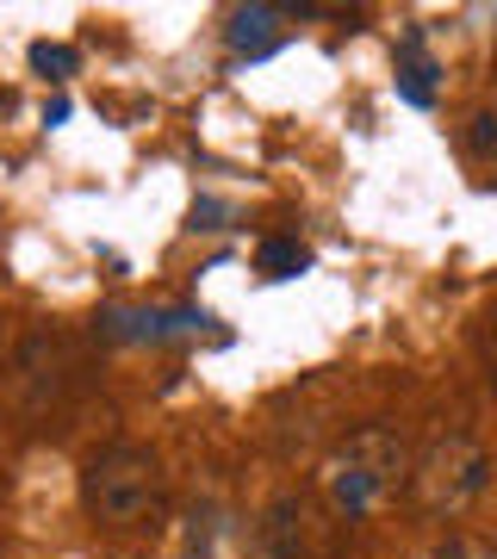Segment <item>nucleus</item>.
<instances>
[{
    "mask_svg": "<svg viewBox=\"0 0 497 559\" xmlns=\"http://www.w3.org/2000/svg\"><path fill=\"white\" fill-rule=\"evenodd\" d=\"M404 479H411V454H404L398 429H386V423H360L355 436L323 460V491H330V503L342 516L379 510Z\"/></svg>",
    "mask_w": 497,
    "mask_h": 559,
    "instance_id": "1",
    "label": "nucleus"
},
{
    "mask_svg": "<svg viewBox=\"0 0 497 559\" xmlns=\"http://www.w3.org/2000/svg\"><path fill=\"white\" fill-rule=\"evenodd\" d=\"M429 75H436V69H429V62H423V50L411 44V50H404V69H398V87H404V100H411V106L436 100V81H429Z\"/></svg>",
    "mask_w": 497,
    "mask_h": 559,
    "instance_id": "8",
    "label": "nucleus"
},
{
    "mask_svg": "<svg viewBox=\"0 0 497 559\" xmlns=\"http://www.w3.org/2000/svg\"><path fill=\"white\" fill-rule=\"evenodd\" d=\"M298 540H305L298 498H274L249 528V559H298Z\"/></svg>",
    "mask_w": 497,
    "mask_h": 559,
    "instance_id": "5",
    "label": "nucleus"
},
{
    "mask_svg": "<svg viewBox=\"0 0 497 559\" xmlns=\"http://www.w3.org/2000/svg\"><path fill=\"white\" fill-rule=\"evenodd\" d=\"M32 69H38L44 81H69L81 69V57L69 44H32Z\"/></svg>",
    "mask_w": 497,
    "mask_h": 559,
    "instance_id": "9",
    "label": "nucleus"
},
{
    "mask_svg": "<svg viewBox=\"0 0 497 559\" xmlns=\"http://www.w3.org/2000/svg\"><path fill=\"white\" fill-rule=\"evenodd\" d=\"M466 150H473L478 162L497 156V112H473V119H466Z\"/></svg>",
    "mask_w": 497,
    "mask_h": 559,
    "instance_id": "10",
    "label": "nucleus"
},
{
    "mask_svg": "<svg viewBox=\"0 0 497 559\" xmlns=\"http://www.w3.org/2000/svg\"><path fill=\"white\" fill-rule=\"evenodd\" d=\"M485 479H492V460H485V448L466 441V436H436L429 454L411 466V491H417V503L436 510V516L466 510V503L485 491Z\"/></svg>",
    "mask_w": 497,
    "mask_h": 559,
    "instance_id": "3",
    "label": "nucleus"
},
{
    "mask_svg": "<svg viewBox=\"0 0 497 559\" xmlns=\"http://www.w3.org/2000/svg\"><path fill=\"white\" fill-rule=\"evenodd\" d=\"M20 373L38 399H57L62 385H69V373H81V360L62 336H44L38 330V336H25V348H20Z\"/></svg>",
    "mask_w": 497,
    "mask_h": 559,
    "instance_id": "4",
    "label": "nucleus"
},
{
    "mask_svg": "<svg viewBox=\"0 0 497 559\" xmlns=\"http://www.w3.org/2000/svg\"><path fill=\"white\" fill-rule=\"evenodd\" d=\"M193 230H224V205L218 200H199L193 205Z\"/></svg>",
    "mask_w": 497,
    "mask_h": 559,
    "instance_id": "11",
    "label": "nucleus"
},
{
    "mask_svg": "<svg viewBox=\"0 0 497 559\" xmlns=\"http://www.w3.org/2000/svg\"><path fill=\"white\" fill-rule=\"evenodd\" d=\"M305 267H311L305 242H293V237H268V242H261V274L293 280V274H305Z\"/></svg>",
    "mask_w": 497,
    "mask_h": 559,
    "instance_id": "7",
    "label": "nucleus"
},
{
    "mask_svg": "<svg viewBox=\"0 0 497 559\" xmlns=\"http://www.w3.org/2000/svg\"><path fill=\"white\" fill-rule=\"evenodd\" d=\"M162 498V460L138 441H113V448H99L87 466H81V503L94 510L99 522H138L150 516Z\"/></svg>",
    "mask_w": 497,
    "mask_h": 559,
    "instance_id": "2",
    "label": "nucleus"
},
{
    "mask_svg": "<svg viewBox=\"0 0 497 559\" xmlns=\"http://www.w3.org/2000/svg\"><path fill=\"white\" fill-rule=\"evenodd\" d=\"M280 7H237L230 13V25H224V38H230V50H242V57H268L280 44Z\"/></svg>",
    "mask_w": 497,
    "mask_h": 559,
    "instance_id": "6",
    "label": "nucleus"
},
{
    "mask_svg": "<svg viewBox=\"0 0 497 559\" xmlns=\"http://www.w3.org/2000/svg\"><path fill=\"white\" fill-rule=\"evenodd\" d=\"M205 547H212V516H193V559H205Z\"/></svg>",
    "mask_w": 497,
    "mask_h": 559,
    "instance_id": "12",
    "label": "nucleus"
}]
</instances>
